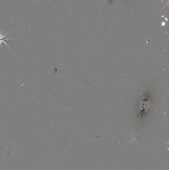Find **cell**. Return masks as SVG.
I'll use <instances>...</instances> for the list:
<instances>
[{
    "mask_svg": "<svg viewBox=\"0 0 169 170\" xmlns=\"http://www.w3.org/2000/svg\"><path fill=\"white\" fill-rule=\"evenodd\" d=\"M7 35V34H6L3 35L2 34V31L0 32V45H1V47H2V43H4V44H5L6 45L7 47L11 49V48L9 47V45H7L6 42H5V40H8L11 39H6V38H5V37H6Z\"/></svg>",
    "mask_w": 169,
    "mask_h": 170,
    "instance_id": "6da1fadb",
    "label": "cell"
}]
</instances>
